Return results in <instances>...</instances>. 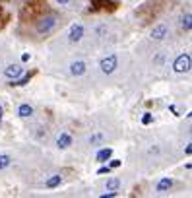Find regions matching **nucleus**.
<instances>
[{"mask_svg":"<svg viewBox=\"0 0 192 198\" xmlns=\"http://www.w3.org/2000/svg\"><path fill=\"white\" fill-rule=\"evenodd\" d=\"M151 39L153 41H163L167 35H169V24H165V21H161V24H157V25H153V29H151Z\"/></svg>","mask_w":192,"mask_h":198,"instance_id":"nucleus-4","label":"nucleus"},{"mask_svg":"<svg viewBox=\"0 0 192 198\" xmlns=\"http://www.w3.org/2000/svg\"><path fill=\"white\" fill-rule=\"evenodd\" d=\"M103 140H105V134H103V132H95V134H91L89 138H87L89 146H99Z\"/></svg>","mask_w":192,"mask_h":198,"instance_id":"nucleus-17","label":"nucleus"},{"mask_svg":"<svg viewBox=\"0 0 192 198\" xmlns=\"http://www.w3.org/2000/svg\"><path fill=\"white\" fill-rule=\"evenodd\" d=\"M72 142H74V138H72L70 132H60V136L56 138V148L58 150H66V148L72 146Z\"/></svg>","mask_w":192,"mask_h":198,"instance_id":"nucleus-7","label":"nucleus"},{"mask_svg":"<svg viewBox=\"0 0 192 198\" xmlns=\"http://www.w3.org/2000/svg\"><path fill=\"white\" fill-rule=\"evenodd\" d=\"M62 185V175H50V177L45 181V187L47 188H56V187H60Z\"/></svg>","mask_w":192,"mask_h":198,"instance_id":"nucleus-11","label":"nucleus"},{"mask_svg":"<svg viewBox=\"0 0 192 198\" xmlns=\"http://www.w3.org/2000/svg\"><path fill=\"white\" fill-rule=\"evenodd\" d=\"M87 72V62L85 60H74L70 64V74L74 78H80V76H84Z\"/></svg>","mask_w":192,"mask_h":198,"instance_id":"nucleus-6","label":"nucleus"},{"mask_svg":"<svg viewBox=\"0 0 192 198\" xmlns=\"http://www.w3.org/2000/svg\"><path fill=\"white\" fill-rule=\"evenodd\" d=\"M159 152H161V150H159V146H155V144H153L151 148L147 150V153H150V156H159Z\"/></svg>","mask_w":192,"mask_h":198,"instance_id":"nucleus-21","label":"nucleus"},{"mask_svg":"<svg viewBox=\"0 0 192 198\" xmlns=\"http://www.w3.org/2000/svg\"><path fill=\"white\" fill-rule=\"evenodd\" d=\"M184 153H186V156H190V153H192V144H186V148H184Z\"/></svg>","mask_w":192,"mask_h":198,"instance_id":"nucleus-24","label":"nucleus"},{"mask_svg":"<svg viewBox=\"0 0 192 198\" xmlns=\"http://www.w3.org/2000/svg\"><path fill=\"white\" fill-rule=\"evenodd\" d=\"M120 188V179L119 177H111L105 183V190H119Z\"/></svg>","mask_w":192,"mask_h":198,"instance_id":"nucleus-16","label":"nucleus"},{"mask_svg":"<svg viewBox=\"0 0 192 198\" xmlns=\"http://www.w3.org/2000/svg\"><path fill=\"white\" fill-rule=\"evenodd\" d=\"M18 115L21 117V119H29V117H33V107L29 103H21L18 107Z\"/></svg>","mask_w":192,"mask_h":198,"instance_id":"nucleus-12","label":"nucleus"},{"mask_svg":"<svg viewBox=\"0 0 192 198\" xmlns=\"http://www.w3.org/2000/svg\"><path fill=\"white\" fill-rule=\"evenodd\" d=\"M21 74H24V68H21L20 64H10V66H6V68H4V76L10 78V80H16Z\"/></svg>","mask_w":192,"mask_h":198,"instance_id":"nucleus-9","label":"nucleus"},{"mask_svg":"<svg viewBox=\"0 0 192 198\" xmlns=\"http://www.w3.org/2000/svg\"><path fill=\"white\" fill-rule=\"evenodd\" d=\"M116 194H119L116 190H107V192L101 194V198H113V196H116Z\"/></svg>","mask_w":192,"mask_h":198,"instance_id":"nucleus-23","label":"nucleus"},{"mask_svg":"<svg viewBox=\"0 0 192 198\" xmlns=\"http://www.w3.org/2000/svg\"><path fill=\"white\" fill-rule=\"evenodd\" d=\"M89 2H91L89 10H99V8H105V6H111V8L116 6L115 2H111V0H89Z\"/></svg>","mask_w":192,"mask_h":198,"instance_id":"nucleus-15","label":"nucleus"},{"mask_svg":"<svg viewBox=\"0 0 192 198\" xmlns=\"http://www.w3.org/2000/svg\"><path fill=\"white\" fill-rule=\"evenodd\" d=\"M95 33H97V37H105V35H107V25L101 24L97 29H95Z\"/></svg>","mask_w":192,"mask_h":198,"instance_id":"nucleus-18","label":"nucleus"},{"mask_svg":"<svg viewBox=\"0 0 192 198\" xmlns=\"http://www.w3.org/2000/svg\"><path fill=\"white\" fill-rule=\"evenodd\" d=\"M109 161H111V163H109V167H111V169H116V167H120V163H122L120 159H113V157H111Z\"/></svg>","mask_w":192,"mask_h":198,"instance_id":"nucleus-20","label":"nucleus"},{"mask_svg":"<svg viewBox=\"0 0 192 198\" xmlns=\"http://www.w3.org/2000/svg\"><path fill=\"white\" fill-rule=\"evenodd\" d=\"M29 58H31V55H29V53H24V55H21V60H24V62H27Z\"/></svg>","mask_w":192,"mask_h":198,"instance_id":"nucleus-25","label":"nucleus"},{"mask_svg":"<svg viewBox=\"0 0 192 198\" xmlns=\"http://www.w3.org/2000/svg\"><path fill=\"white\" fill-rule=\"evenodd\" d=\"M84 35H85V27L82 24H74L70 27V31H68V41L70 43H80L84 39Z\"/></svg>","mask_w":192,"mask_h":198,"instance_id":"nucleus-5","label":"nucleus"},{"mask_svg":"<svg viewBox=\"0 0 192 198\" xmlns=\"http://www.w3.org/2000/svg\"><path fill=\"white\" fill-rule=\"evenodd\" d=\"M181 29H184V31H190L192 29V14L190 12L181 16Z\"/></svg>","mask_w":192,"mask_h":198,"instance_id":"nucleus-13","label":"nucleus"},{"mask_svg":"<svg viewBox=\"0 0 192 198\" xmlns=\"http://www.w3.org/2000/svg\"><path fill=\"white\" fill-rule=\"evenodd\" d=\"M116 68H119V55H116V53H111V55L103 56L99 60V70L105 76H111Z\"/></svg>","mask_w":192,"mask_h":198,"instance_id":"nucleus-2","label":"nucleus"},{"mask_svg":"<svg viewBox=\"0 0 192 198\" xmlns=\"http://www.w3.org/2000/svg\"><path fill=\"white\" fill-rule=\"evenodd\" d=\"M0 25H2V12H0Z\"/></svg>","mask_w":192,"mask_h":198,"instance_id":"nucleus-27","label":"nucleus"},{"mask_svg":"<svg viewBox=\"0 0 192 198\" xmlns=\"http://www.w3.org/2000/svg\"><path fill=\"white\" fill-rule=\"evenodd\" d=\"M151 122H153V115H151V113H144L142 124H146V126H147V124H151Z\"/></svg>","mask_w":192,"mask_h":198,"instance_id":"nucleus-19","label":"nucleus"},{"mask_svg":"<svg viewBox=\"0 0 192 198\" xmlns=\"http://www.w3.org/2000/svg\"><path fill=\"white\" fill-rule=\"evenodd\" d=\"M173 185H175V181L171 177H161L159 183H157V187H155V190L159 194H165V192H169V190L173 188Z\"/></svg>","mask_w":192,"mask_h":198,"instance_id":"nucleus-8","label":"nucleus"},{"mask_svg":"<svg viewBox=\"0 0 192 198\" xmlns=\"http://www.w3.org/2000/svg\"><path fill=\"white\" fill-rule=\"evenodd\" d=\"M107 173H111V167L109 165H103V167L97 169V175H107Z\"/></svg>","mask_w":192,"mask_h":198,"instance_id":"nucleus-22","label":"nucleus"},{"mask_svg":"<svg viewBox=\"0 0 192 198\" xmlns=\"http://www.w3.org/2000/svg\"><path fill=\"white\" fill-rule=\"evenodd\" d=\"M56 2H58V4H60V6H64V4H68V2H70V0H56Z\"/></svg>","mask_w":192,"mask_h":198,"instance_id":"nucleus-26","label":"nucleus"},{"mask_svg":"<svg viewBox=\"0 0 192 198\" xmlns=\"http://www.w3.org/2000/svg\"><path fill=\"white\" fill-rule=\"evenodd\" d=\"M190 66H192L190 53H181L173 62V70L177 72V74H186V72H190Z\"/></svg>","mask_w":192,"mask_h":198,"instance_id":"nucleus-3","label":"nucleus"},{"mask_svg":"<svg viewBox=\"0 0 192 198\" xmlns=\"http://www.w3.org/2000/svg\"><path fill=\"white\" fill-rule=\"evenodd\" d=\"M58 24H60V18H58L56 14H47V16H43V18L37 20L35 29H37L39 35H50L58 27Z\"/></svg>","mask_w":192,"mask_h":198,"instance_id":"nucleus-1","label":"nucleus"},{"mask_svg":"<svg viewBox=\"0 0 192 198\" xmlns=\"http://www.w3.org/2000/svg\"><path fill=\"white\" fill-rule=\"evenodd\" d=\"M111 157H113V148H101L97 152V156H95V159H97L99 163H107Z\"/></svg>","mask_w":192,"mask_h":198,"instance_id":"nucleus-10","label":"nucleus"},{"mask_svg":"<svg viewBox=\"0 0 192 198\" xmlns=\"http://www.w3.org/2000/svg\"><path fill=\"white\" fill-rule=\"evenodd\" d=\"M14 159L12 156H8V153H0V171H6L8 167H12Z\"/></svg>","mask_w":192,"mask_h":198,"instance_id":"nucleus-14","label":"nucleus"},{"mask_svg":"<svg viewBox=\"0 0 192 198\" xmlns=\"http://www.w3.org/2000/svg\"><path fill=\"white\" fill-rule=\"evenodd\" d=\"M0 124H2V119H0Z\"/></svg>","mask_w":192,"mask_h":198,"instance_id":"nucleus-28","label":"nucleus"}]
</instances>
